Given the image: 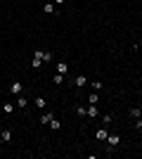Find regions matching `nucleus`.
<instances>
[{
	"label": "nucleus",
	"instance_id": "obj_14",
	"mask_svg": "<svg viewBox=\"0 0 142 159\" xmlns=\"http://www.w3.org/2000/svg\"><path fill=\"white\" fill-rule=\"evenodd\" d=\"M33 69H40V67H43V60H40V57H33Z\"/></svg>",
	"mask_w": 142,
	"mask_h": 159
},
{
	"label": "nucleus",
	"instance_id": "obj_9",
	"mask_svg": "<svg viewBox=\"0 0 142 159\" xmlns=\"http://www.w3.org/2000/svg\"><path fill=\"white\" fill-rule=\"evenodd\" d=\"M2 112H5V114H12V112H14V105H12V102H5V105H2Z\"/></svg>",
	"mask_w": 142,
	"mask_h": 159
},
{
	"label": "nucleus",
	"instance_id": "obj_13",
	"mask_svg": "<svg viewBox=\"0 0 142 159\" xmlns=\"http://www.w3.org/2000/svg\"><path fill=\"white\" fill-rule=\"evenodd\" d=\"M76 114L78 116H88V107H76Z\"/></svg>",
	"mask_w": 142,
	"mask_h": 159
},
{
	"label": "nucleus",
	"instance_id": "obj_7",
	"mask_svg": "<svg viewBox=\"0 0 142 159\" xmlns=\"http://www.w3.org/2000/svg\"><path fill=\"white\" fill-rule=\"evenodd\" d=\"M69 71V64L66 62H57V74H66Z\"/></svg>",
	"mask_w": 142,
	"mask_h": 159
},
{
	"label": "nucleus",
	"instance_id": "obj_16",
	"mask_svg": "<svg viewBox=\"0 0 142 159\" xmlns=\"http://www.w3.org/2000/svg\"><path fill=\"white\" fill-rule=\"evenodd\" d=\"M40 60H43V62H52V52H45L43 50V57H40Z\"/></svg>",
	"mask_w": 142,
	"mask_h": 159
},
{
	"label": "nucleus",
	"instance_id": "obj_8",
	"mask_svg": "<svg viewBox=\"0 0 142 159\" xmlns=\"http://www.w3.org/2000/svg\"><path fill=\"white\" fill-rule=\"evenodd\" d=\"M43 12H45V14H54V5H52V2H45Z\"/></svg>",
	"mask_w": 142,
	"mask_h": 159
},
{
	"label": "nucleus",
	"instance_id": "obj_3",
	"mask_svg": "<svg viewBox=\"0 0 142 159\" xmlns=\"http://www.w3.org/2000/svg\"><path fill=\"white\" fill-rule=\"evenodd\" d=\"M33 105L38 107V109H45V107H47V100H45V97H36Z\"/></svg>",
	"mask_w": 142,
	"mask_h": 159
},
{
	"label": "nucleus",
	"instance_id": "obj_17",
	"mask_svg": "<svg viewBox=\"0 0 142 159\" xmlns=\"http://www.w3.org/2000/svg\"><path fill=\"white\" fill-rule=\"evenodd\" d=\"M17 105H19V107H21V109H24V107H26V105H28V100H26V97H19V100H17Z\"/></svg>",
	"mask_w": 142,
	"mask_h": 159
},
{
	"label": "nucleus",
	"instance_id": "obj_4",
	"mask_svg": "<svg viewBox=\"0 0 142 159\" xmlns=\"http://www.w3.org/2000/svg\"><path fill=\"white\" fill-rule=\"evenodd\" d=\"M106 135H109L106 128H97V131H95V138H97V140H106Z\"/></svg>",
	"mask_w": 142,
	"mask_h": 159
},
{
	"label": "nucleus",
	"instance_id": "obj_11",
	"mask_svg": "<svg viewBox=\"0 0 142 159\" xmlns=\"http://www.w3.org/2000/svg\"><path fill=\"white\" fill-rule=\"evenodd\" d=\"M52 81L57 83V86H62V83H64V74H54V76H52Z\"/></svg>",
	"mask_w": 142,
	"mask_h": 159
},
{
	"label": "nucleus",
	"instance_id": "obj_18",
	"mask_svg": "<svg viewBox=\"0 0 142 159\" xmlns=\"http://www.w3.org/2000/svg\"><path fill=\"white\" fill-rule=\"evenodd\" d=\"M0 135H2V140L7 142V140H9V138H12V131H2V133H0Z\"/></svg>",
	"mask_w": 142,
	"mask_h": 159
},
{
	"label": "nucleus",
	"instance_id": "obj_19",
	"mask_svg": "<svg viewBox=\"0 0 142 159\" xmlns=\"http://www.w3.org/2000/svg\"><path fill=\"white\" fill-rule=\"evenodd\" d=\"M54 2H57V5H62V2H66V0H54Z\"/></svg>",
	"mask_w": 142,
	"mask_h": 159
},
{
	"label": "nucleus",
	"instance_id": "obj_21",
	"mask_svg": "<svg viewBox=\"0 0 142 159\" xmlns=\"http://www.w3.org/2000/svg\"><path fill=\"white\" fill-rule=\"evenodd\" d=\"M47 2H50V0H47Z\"/></svg>",
	"mask_w": 142,
	"mask_h": 159
},
{
	"label": "nucleus",
	"instance_id": "obj_5",
	"mask_svg": "<svg viewBox=\"0 0 142 159\" xmlns=\"http://www.w3.org/2000/svg\"><path fill=\"white\" fill-rule=\"evenodd\" d=\"M73 83H76L78 88H83V86L88 83V76H76V79H73Z\"/></svg>",
	"mask_w": 142,
	"mask_h": 159
},
{
	"label": "nucleus",
	"instance_id": "obj_15",
	"mask_svg": "<svg viewBox=\"0 0 142 159\" xmlns=\"http://www.w3.org/2000/svg\"><path fill=\"white\" fill-rule=\"evenodd\" d=\"M52 121V114H43L40 116V124H50Z\"/></svg>",
	"mask_w": 142,
	"mask_h": 159
},
{
	"label": "nucleus",
	"instance_id": "obj_20",
	"mask_svg": "<svg viewBox=\"0 0 142 159\" xmlns=\"http://www.w3.org/2000/svg\"><path fill=\"white\" fill-rule=\"evenodd\" d=\"M2 142H5V140H2V135H0V145H2Z\"/></svg>",
	"mask_w": 142,
	"mask_h": 159
},
{
	"label": "nucleus",
	"instance_id": "obj_6",
	"mask_svg": "<svg viewBox=\"0 0 142 159\" xmlns=\"http://www.w3.org/2000/svg\"><path fill=\"white\" fill-rule=\"evenodd\" d=\"M47 126H50L52 131H59V128H62V121H59V119H54V116H52V121H50Z\"/></svg>",
	"mask_w": 142,
	"mask_h": 159
},
{
	"label": "nucleus",
	"instance_id": "obj_1",
	"mask_svg": "<svg viewBox=\"0 0 142 159\" xmlns=\"http://www.w3.org/2000/svg\"><path fill=\"white\" fill-rule=\"evenodd\" d=\"M106 140H109V147H116V145L121 142V138H118L116 133H109V135H106Z\"/></svg>",
	"mask_w": 142,
	"mask_h": 159
},
{
	"label": "nucleus",
	"instance_id": "obj_10",
	"mask_svg": "<svg viewBox=\"0 0 142 159\" xmlns=\"http://www.w3.org/2000/svg\"><path fill=\"white\" fill-rule=\"evenodd\" d=\"M97 114H99V112H97V107H95V105H90V107H88V116H90V119H95Z\"/></svg>",
	"mask_w": 142,
	"mask_h": 159
},
{
	"label": "nucleus",
	"instance_id": "obj_12",
	"mask_svg": "<svg viewBox=\"0 0 142 159\" xmlns=\"http://www.w3.org/2000/svg\"><path fill=\"white\" fill-rule=\"evenodd\" d=\"M130 116L140 119V116H142V109H140V107H133V109H130Z\"/></svg>",
	"mask_w": 142,
	"mask_h": 159
},
{
	"label": "nucleus",
	"instance_id": "obj_2",
	"mask_svg": "<svg viewBox=\"0 0 142 159\" xmlns=\"http://www.w3.org/2000/svg\"><path fill=\"white\" fill-rule=\"evenodd\" d=\"M21 90H24V86H21V83H19V81H14V83H12V86H9V93H12V95H19V93H21Z\"/></svg>",
	"mask_w": 142,
	"mask_h": 159
}]
</instances>
